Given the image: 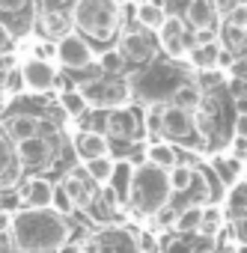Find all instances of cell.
Here are the masks:
<instances>
[{"label": "cell", "mask_w": 247, "mask_h": 253, "mask_svg": "<svg viewBox=\"0 0 247 253\" xmlns=\"http://www.w3.org/2000/svg\"><path fill=\"white\" fill-rule=\"evenodd\" d=\"M0 253H18V247L12 244V238H9V232L3 235V247H0Z\"/></svg>", "instance_id": "cell-42"}, {"label": "cell", "mask_w": 247, "mask_h": 253, "mask_svg": "<svg viewBox=\"0 0 247 253\" xmlns=\"http://www.w3.org/2000/svg\"><path fill=\"white\" fill-rule=\"evenodd\" d=\"M155 217H158V223H161V226H170V223L176 226V220H179V214H176V211H173L170 206H167V209H161V211H158Z\"/></svg>", "instance_id": "cell-36"}, {"label": "cell", "mask_w": 247, "mask_h": 253, "mask_svg": "<svg viewBox=\"0 0 247 253\" xmlns=\"http://www.w3.org/2000/svg\"><path fill=\"white\" fill-rule=\"evenodd\" d=\"M104 131L110 137H119V140L134 137V116H131V110H110L107 119H104Z\"/></svg>", "instance_id": "cell-15"}, {"label": "cell", "mask_w": 247, "mask_h": 253, "mask_svg": "<svg viewBox=\"0 0 247 253\" xmlns=\"http://www.w3.org/2000/svg\"><path fill=\"white\" fill-rule=\"evenodd\" d=\"M146 158H149V164L152 167H161V170H173V167H179V155H176V149L170 146V143H152L149 149H146Z\"/></svg>", "instance_id": "cell-19"}, {"label": "cell", "mask_w": 247, "mask_h": 253, "mask_svg": "<svg viewBox=\"0 0 247 253\" xmlns=\"http://www.w3.org/2000/svg\"><path fill=\"white\" fill-rule=\"evenodd\" d=\"M98 66H101V72H107V75H119L122 69H125V54H122L119 48H110V51H104V54L98 57Z\"/></svg>", "instance_id": "cell-23"}, {"label": "cell", "mask_w": 247, "mask_h": 253, "mask_svg": "<svg viewBox=\"0 0 247 253\" xmlns=\"http://www.w3.org/2000/svg\"><path fill=\"white\" fill-rule=\"evenodd\" d=\"M143 250H155V238H149V235H143Z\"/></svg>", "instance_id": "cell-45"}, {"label": "cell", "mask_w": 247, "mask_h": 253, "mask_svg": "<svg viewBox=\"0 0 247 253\" xmlns=\"http://www.w3.org/2000/svg\"><path fill=\"white\" fill-rule=\"evenodd\" d=\"M214 3L211 0H191L185 9V24H191L194 30H211L214 27Z\"/></svg>", "instance_id": "cell-12"}, {"label": "cell", "mask_w": 247, "mask_h": 253, "mask_svg": "<svg viewBox=\"0 0 247 253\" xmlns=\"http://www.w3.org/2000/svg\"><path fill=\"white\" fill-rule=\"evenodd\" d=\"M63 191L75 200L78 209H92V200H95V197H92V191L86 188V182L81 179V173H75V170L66 173V179H63Z\"/></svg>", "instance_id": "cell-16"}, {"label": "cell", "mask_w": 247, "mask_h": 253, "mask_svg": "<svg viewBox=\"0 0 247 253\" xmlns=\"http://www.w3.org/2000/svg\"><path fill=\"white\" fill-rule=\"evenodd\" d=\"M75 152L78 158L86 164V161H95V158H110V143H107V134L104 131H81L75 137Z\"/></svg>", "instance_id": "cell-7"}, {"label": "cell", "mask_w": 247, "mask_h": 253, "mask_svg": "<svg viewBox=\"0 0 247 253\" xmlns=\"http://www.w3.org/2000/svg\"><path fill=\"white\" fill-rule=\"evenodd\" d=\"M45 30H48V36L60 33V39H63V36H69V18L63 12H48L45 15Z\"/></svg>", "instance_id": "cell-26"}, {"label": "cell", "mask_w": 247, "mask_h": 253, "mask_svg": "<svg viewBox=\"0 0 247 253\" xmlns=\"http://www.w3.org/2000/svg\"><path fill=\"white\" fill-rule=\"evenodd\" d=\"M235 134L247 140V116H238V119H235Z\"/></svg>", "instance_id": "cell-40"}, {"label": "cell", "mask_w": 247, "mask_h": 253, "mask_svg": "<svg viewBox=\"0 0 247 253\" xmlns=\"http://www.w3.org/2000/svg\"><path fill=\"white\" fill-rule=\"evenodd\" d=\"M75 209H78V206H75V200H72V197L63 191V185H60V188H57V194H54V211H60L63 217H69Z\"/></svg>", "instance_id": "cell-30"}, {"label": "cell", "mask_w": 247, "mask_h": 253, "mask_svg": "<svg viewBox=\"0 0 247 253\" xmlns=\"http://www.w3.org/2000/svg\"><path fill=\"white\" fill-rule=\"evenodd\" d=\"M83 170H86V176H89L95 185H101V188H107V185L113 182V176H116V164H113V158H95V161H86Z\"/></svg>", "instance_id": "cell-20"}, {"label": "cell", "mask_w": 247, "mask_h": 253, "mask_svg": "<svg viewBox=\"0 0 247 253\" xmlns=\"http://www.w3.org/2000/svg\"><path fill=\"white\" fill-rule=\"evenodd\" d=\"M203 217H206V206H203V203H194V206H188L185 211H179L176 232H182V235L200 232V229H203Z\"/></svg>", "instance_id": "cell-18"}, {"label": "cell", "mask_w": 247, "mask_h": 253, "mask_svg": "<svg viewBox=\"0 0 247 253\" xmlns=\"http://www.w3.org/2000/svg\"><path fill=\"white\" fill-rule=\"evenodd\" d=\"M220 209H206V217H203V229H200V235H208V238H214L217 232H220Z\"/></svg>", "instance_id": "cell-28"}, {"label": "cell", "mask_w": 247, "mask_h": 253, "mask_svg": "<svg viewBox=\"0 0 247 253\" xmlns=\"http://www.w3.org/2000/svg\"><path fill=\"white\" fill-rule=\"evenodd\" d=\"M194 131V116L176 104H167L164 107V137L170 140H188Z\"/></svg>", "instance_id": "cell-8"}, {"label": "cell", "mask_w": 247, "mask_h": 253, "mask_svg": "<svg viewBox=\"0 0 247 253\" xmlns=\"http://www.w3.org/2000/svg\"><path fill=\"white\" fill-rule=\"evenodd\" d=\"M211 3H214V9H217L220 15H226V18H229V15L241 6V0H211Z\"/></svg>", "instance_id": "cell-34"}, {"label": "cell", "mask_w": 247, "mask_h": 253, "mask_svg": "<svg viewBox=\"0 0 247 253\" xmlns=\"http://www.w3.org/2000/svg\"><path fill=\"white\" fill-rule=\"evenodd\" d=\"M21 75H24V86L30 92H48L57 81V69L48 63V60H39V57H30L21 63Z\"/></svg>", "instance_id": "cell-5"}, {"label": "cell", "mask_w": 247, "mask_h": 253, "mask_svg": "<svg viewBox=\"0 0 247 253\" xmlns=\"http://www.w3.org/2000/svg\"><path fill=\"white\" fill-rule=\"evenodd\" d=\"M232 155H235V158H244V155H247V140L238 137V134H235V140H232Z\"/></svg>", "instance_id": "cell-37"}, {"label": "cell", "mask_w": 247, "mask_h": 253, "mask_svg": "<svg viewBox=\"0 0 247 253\" xmlns=\"http://www.w3.org/2000/svg\"><path fill=\"white\" fill-rule=\"evenodd\" d=\"M119 51L125 54V60H134V63H143L152 57V39H146V33H137V30H125L119 36Z\"/></svg>", "instance_id": "cell-10"}, {"label": "cell", "mask_w": 247, "mask_h": 253, "mask_svg": "<svg viewBox=\"0 0 247 253\" xmlns=\"http://www.w3.org/2000/svg\"><path fill=\"white\" fill-rule=\"evenodd\" d=\"M167 12H164V6L161 3H152V0H143V3L137 6V21H140V27H146V30H158L161 33V27L167 24Z\"/></svg>", "instance_id": "cell-17"}, {"label": "cell", "mask_w": 247, "mask_h": 253, "mask_svg": "<svg viewBox=\"0 0 247 253\" xmlns=\"http://www.w3.org/2000/svg\"><path fill=\"white\" fill-rule=\"evenodd\" d=\"M69 235H72L69 220L54 209L45 211L24 209L12 214L9 238L18 247V253H57L60 247L69 244Z\"/></svg>", "instance_id": "cell-1"}, {"label": "cell", "mask_w": 247, "mask_h": 253, "mask_svg": "<svg viewBox=\"0 0 247 253\" xmlns=\"http://www.w3.org/2000/svg\"><path fill=\"white\" fill-rule=\"evenodd\" d=\"M57 60H60L66 69L83 72V69H89V66H92L95 54H92L89 42H86V39H81V33H69V36H63V39H60V45H57Z\"/></svg>", "instance_id": "cell-4"}, {"label": "cell", "mask_w": 247, "mask_h": 253, "mask_svg": "<svg viewBox=\"0 0 247 253\" xmlns=\"http://www.w3.org/2000/svg\"><path fill=\"white\" fill-rule=\"evenodd\" d=\"M57 253H83V244H78V241H69L66 247H60Z\"/></svg>", "instance_id": "cell-41"}, {"label": "cell", "mask_w": 247, "mask_h": 253, "mask_svg": "<svg viewBox=\"0 0 247 253\" xmlns=\"http://www.w3.org/2000/svg\"><path fill=\"white\" fill-rule=\"evenodd\" d=\"M170 173L161 170V167H140L134 170V179H131V188H128V200L131 206L146 214V217H155L161 209H167V200H170Z\"/></svg>", "instance_id": "cell-2"}, {"label": "cell", "mask_w": 247, "mask_h": 253, "mask_svg": "<svg viewBox=\"0 0 247 253\" xmlns=\"http://www.w3.org/2000/svg\"><path fill=\"white\" fill-rule=\"evenodd\" d=\"M217 66H223V69L232 66V51H220V63H217Z\"/></svg>", "instance_id": "cell-43"}, {"label": "cell", "mask_w": 247, "mask_h": 253, "mask_svg": "<svg viewBox=\"0 0 247 253\" xmlns=\"http://www.w3.org/2000/svg\"><path fill=\"white\" fill-rule=\"evenodd\" d=\"M27 6V0H3V12H21Z\"/></svg>", "instance_id": "cell-38"}, {"label": "cell", "mask_w": 247, "mask_h": 253, "mask_svg": "<svg viewBox=\"0 0 247 253\" xmlns=\"http://www.w3.org/2000/svg\"><path fill=\"white\" fill-rule=\"evenodd\" d=\"M54 194H57V188H54L48 179L33 176V179H27L24 188H21V203H24L27 209L45 211V209H54Z\"/></svg>", "instance_id": "cell-6"}, {"label": "cell", "mask_w": 247, "mask_h": 253, "mask_svg": "<svg viewBox=\"0 0 247 253\" xmlns=\"http://www.w3.org/2000/svg\"><path fill=\"white\" fill-rule=\"evenodd\" d=\"M226 27L232 33H247V3H241L229 18H226Z\"/></svg>", "instance_id": "cell-31"}, {"label": "cell", "mask_w": 247, "mask_h": 253, "mask_svg": "<svg viewBox=\"0 0 247 253\" xmlns=\"http://www.w3.org/2000/svg\"><path fill=\"white\" fill-rule=\"evenodd\" d=\"M21 158L18 149L9 143V137H3V191H15V185L21 182Z\"/></svg>", "instance_id": "cell-13"}, {"label": "cell", "mask_w": 247, "mask_h": 253, "mask_svg": "<svg viewBox=\"0 0 247 253\" xmlns=\"http://www.w3.org/2000/svg\"><path fill=\"white\" fill-rule=\"evenodd\" d=\"M188 33H185V21L182 18H176V15H170L167 18V24L161 27V42H170V39H185Z\"/></svg>", "instance_id": "cell-27"}, {"label": "cell", "mask_w": 247, "mask_h": 253, "mask_svg": "<svg viewBox=\"0 0 247 253\" xmlns=\"http://www.w3.org/2000/svg\"><path fill=\"white\" fill-rule=\"evenodd\" d=\"M75 24L81 27V33L92 36V39H110L116 24H119V6L116 0H78L75 12H72Z\"/></svg>", "instance_id": "cell-3"}, {"label": "cell", "mask_w": 247, "mask_h": 253, "mask_svg": "<svg viewBox=\"0 0 247 253\" xmlns=\"http://www.w3.org/2000/svg\"><path fill=\"white\" fill-rule=\"evenodd\" d=\"M48 57H57V45L42 42V45H39V60H48Z\"/></svg>", "instance_id": "cell-39"}, {"label": "cell", "mask_w": 247, "mask_h": 253, "mask_svg": "<svg viewBox=\"0 0 247 253\" xmlns=\"http://www.w3.org/2000/svg\"><path fill=\"white\" fill-rule=\"evenodd\" d=\"M15 149H18V158H21L24 167H42L54 155V146H51L48 137H33V140L15 143Z\"/></svg>", "instance_id": "cell-9"}, {"label": "cell", "mask_w": 247, "mask_h": 253, "mask_svg": "<svg viewBox=\"0 0 247 253\" xmlns=\"http://www.w3.org/2000/svg\"><path fill=\"white\" fill-rule=\"evenodd\" d=\"M220 45L217 42H211V45H203V48H197L194 51V63L197 66H203V69H208V66H217L220 63Z\"/></svg>", "instance_id": "cell-24"}, {"label": "cell", "mask_w": 247, "mask_h": 253, "mask_svg": "<svg viewBox=\"0 0 247 253\" xmlns=\"http://www.w3.org/2000/svg\"><path fill=\"white\" fill-rule=\"evenodd\" d=\"M232 232H235V241H241V244L247 247V214H238V217H235Z\"/></svg>", "instance_id": "cell-33"}, {"label": "cell", "mask_w": 247, "mask_h": 253, "mask_svg": "<svg viewBox=\"0 0 247 253\" xmlns=\"http://www.w3.org/2000/svg\"><path fill=\"white\" fill-rule=\"evenodd\" d=\"M86 95L95 101V104H107V107H116L128 98L125 86L122 84H89L86 86Z\"/></svg>", "instance_id": "cell-14"}, {"label": "cell", "mask_w": 247, "mask_h": 253, "mask_svg": "<svg viewBox=\"0 0 247 253\" xmlns=\"http://www.w3.org/2000/svg\"><path fill=\"white\" fill-rule=\"evenodd\" d=\"M164 107L167 104H152L146 110V131L149 134H164Z\"/></svg>", "instance_id": "cell-25"}, {"label": "cell", "mask_w": 247, "mask_h": 253, "mask_svg": "<svg viewBox=\"0 0 247 253\" xmlns=\"http://www.w3.org/2000/svg\"><path fill=\"white\" fill-rule=\"evenodd\" d=\"M6 137H12L15 143L42 137V119H39V116H27V113L12 116V119L6 122Z\"/></svg>", "instance_id": "cell-11"}, {"label": "cell", "mask_w": 247, "mask_h": 253, "mask_svg": "<svg viewBox=\"0 0 247 253\" xmlns=\"http://www.w3.org/2000/svg\"><path fill=\"white\" fill-rule=\"evenodd\" d=\"M194 182H197L194 167L179 164V167H173V170H170V191H173V194H185V191H191V185H194Z\"/></svg>", "instance_id": "cell-21"}, {"label": "cell", "mask_w": 247, "mask_h": 253, "mask_svg": "<svg viewBox=\"0 0 247 253\" xmlns=\"http://www.w3.org/2000/svg\"><path fill=\"white\" fill-rule=\"evenodd\" d=\"M60 101H63V107H66L72 116H81V113H83V107H86V98H83L81 92H75V89H72V92H63V98H60Z\"/></svg>", "instance_id": "cell-29"}, {"label": "cell", "mask_w": 247, "mask_h": 253, "mask_svg": "<svg viewBox=\"0 0 247 253\" xmlns=\"http://www.w3.org/2000/svg\"><path fill=\"white\" fill-rule=\"evenodd\" d=\"M173 104L176 107H182V110H200V89L194 86V84H182V86H176V92H173Z\"/></svg>", "instance_id": "cell-22"}, {"label": "cell", "mask_w": 247, "mask_h": 253, "mask_svg": "<svg viewBox=\"0 0 247 253\" xmlns=\"http://www.w3.org/2000/svg\"><path fill=\"white\" fill-rule=\"evenodd\" d=\"M235 110H238V116H247V98L235 101Z\"/></svg>", "instance_id": "cell-44"}, {"label": "cell", "mask_w": 247, "mask_h": 253, "mask_svg": "<svg viewBox=\"0 0 247 253\" xmlns=\"http://www.w3.org/2000/svg\"><path fill=\"white\" fill-rule=\"evenodd\" d=\"M24 86V75H21V69H15L12 75H6V81H3V89H6V98L12 95V92H18Z\"/></svg>", "instance_id": "cell-32"}, {"label": "cell", "mask_w": 247, "mask_h": 253, "mask_svg": "<svg viewBox=\"0 0 247 253\" xmlns=\"http://www.w3.org/2000/svg\"><path fill=\"white\" fill-rule=\"evenodd\" d=\"M229 92H232V98H235V101L247 98V81H244V78H235V81L229 84Z\"/></svg>", "instance_id": "cell-35"}]
</instances>
